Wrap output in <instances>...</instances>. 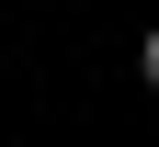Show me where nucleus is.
Here are the masks:
<instances>
[{
    "label": "nucleus",
    "instance_id": "obj_1",
    "mask_svg": "<svg viewBox=\"0 0 159 147\" xmlns=\"http://www.w3.org/2000/svg\"><path fill=\"white\" fill-rule=\"evenodd\" d=\"M136 79H148V91H159V23H148V45H136Z\"/></svg>",
    "mask_w": 159,
    "mask_h": 147
}]
</instances>
